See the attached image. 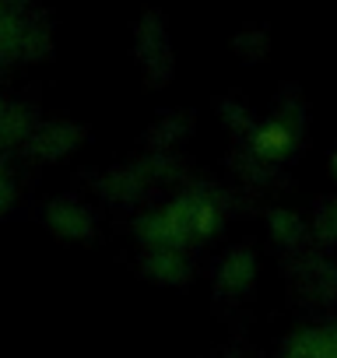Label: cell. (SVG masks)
Returning <instances> with one entry per match:
<instances>
[{"label": "cell", "instance_id": "1", "mask_svg": "<svg viewBox=\"0 0 337 358\" xmlns=\"http://www.w3.org/2000/svg\"><path fill=\"white\" fill-rule=\"evenodd\" d=\"M218 229V208L208 194H183L168 208L148 215L137 225V236L151 250H180L194 236H211Z\"/></svg>", "mask_w": 337, "mask_h": 358}, {"label": "cell", "instance_id": "2", "mask_svg": "<svg viewBox=\"0 0 337 358\" xmlns=\"http://www.w3.org/2000/svg\"><path fill=\"white\" fill-rule=\"evenodd\" d=\"M285 358H337V327L302 330L299 337H292Z\"/></svg>", "mask_w": 337, "mask_h": 358}, {"label": "cell", "instance_id": "3", "mask_svg": "<svg viewBox=\"0 0 337 358\" xmlns=\"http://www.w3.org/2000/svg\"><path fill=\"white\" fill-rule=\"evenodd\" d=\"M253 274H257V260L250 250H236L229 253L222 264H218V285L225 292H243L253 285Z\"/></svg>", "mask_w": 337, "mask_h": 358}, {"label": "cell", "instance_id": "4", "mask_svg": "<svg viewBox=\"0 0 337 358\" xmlns=\"http://www.w3.org/2000/svg\"><path fill=\"white\" fill-rule=\"evenodd\" d=\"M46 222L50 229H57L60 236H71V239H81L92 232V215L81 208V204H71V201H60L46 211Z\"/></svg>", "mask_w": 337, "mask_h": 358}, {"label": "cell", "instance_id": "5", "mask_svg": "<svg viewBox=\"0 0 337 358\" xmlns=\"http://www.w3.org/2000/svg\"><path fill=\"white\" fill-rule=\"evenodd\" d=\"M144 271H148V278H155V281L176 285V281L187 278V260H183L180 250H151V253L144 257Z\"/></svg>", "mask_w": 337, "mask_h": 358}, {"label": "cell", "instance_id": "6", "mask_svg": "<svg viewBox=\"0 0 337 358\" xmlns=\"http://www.w3.org/2000/svg\"><path fill=\"white\" fill-rule=\"evenodd\" d=\"M74 144H78V127H46V130L32 141V151H36L39 158H60V155H67Z\"/></svg>", "mask_w": 337, "mask_h": 358}, {"label": "cell", "instance_id": "7", "mask_svg": "<svg viewBox=\"0 0 337 358\" xmlns=\"http://www.w3.org/2000/svg\"><path fill=\"white\" fill-rule=\"evenodd\" d=\"M292 144H295V137H292V130L281 127V123H267V127L253 137V151H257L260 158H281V155L292 151Z\"/></svg>", "mask_w": 337, "mask_h": 358}, {"label": "cell", "instance_id": "8", "mask_svg": "<svg viewBox=\"0 0 337 358\" xmlns=\"http://www.w3.org/2000/svg\"><path fill=\"white\" fill-rule=\"evenodd\" d=\"M271 232H274V239H281V243H295V239L302 236V222H299L292 211H271Z\"/></svg>", "mask_w": 337, "mask_h": 358}, {"label": "cell", "instance_id": "9", "mask_svg": "<svg viewBox=\"0 0 337 358\" xmlns=\"http://www.w3.org/2000/svg\"><path fill=\"white\" fill-rule=\"evenodd\" d=\"M316 232H320V239H337V201H334V204L320 215Z\"/></svg>", "mask_w": 337, "mask_h": 358}, {"label": "cell", "instance_id": "10", "mask_svg": "<svg viewBox=\"0 0 337 358\" xmlns=\"http://www.w3.org/2000/svg\"><path fill=\"white\" fill-rule=\"evenodd\" d=\"M15 201V183H11V176L0 169V215L8 211V204Z\"/></svg>", "mask_w": 337, "mask_h": 358}, {"label": "cell", "instance_id": "11", "mask_svg": "<svg viewBox=\"0 0 337 358\" xmlns=\"http://www.w3.org/2000/svg\"><path fill=\"white\" fill-rule=\"evenodd\" d=\"M334 172H337V155H334Z\"/></svg>", "mask_w": 337, "mask_h": 358}]
</instances>
